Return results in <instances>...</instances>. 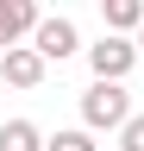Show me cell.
Masks as SVG:
<instances>
[{"mask_svg":"<svg viewBox=\"0 0 144 151\" xmlns=\"http://www.w3.org/2000/svg\"><path fill=\"white\" fill-rule=\"evenodd\" d=\"M138 50H144V25H138Z\"/></svg>","mask_w":144,"mask_h":151,"instance_id":"10","label":"cell"},{"mask_svg":"<svg viewBox=\"0 0 144 151\" xmlns=\"http://www.w3.org/2000/svg\"><path fill=\"white\" fill-rule=\"evenodd\" d=\"M132 63H138V44H125V32H106L100 44H88V69L94 76H132Z\"/></svg>","mask_w":144,"mask_h":151,"instance_id":"3","label":"cell"},{"mask_svg":"<svg viewBox=\"0 0 144 151\" xmlns=\"http://www.w3.org/2000/svg\"><path fill=\"white\" fill-rule=\"evenodd\" d=\"M44 63H50V57L38 44H6V50H0V82H6V88H38L44 82Z\"/></svg>","mask_w":144,"mask_h":151,"instance_id":"2","label":"cell"},{"mask_svg":"<svg viewBox=\"0 0 144 151\" xmlns=\"http://www.w3.org/2000/svg\"><path fill=\"white\" fill-rule=\"evenodd\" d=\"M44 151H100V145H94V126H75V132H57V139H44Z\"/></svg>","mask_w":144,"mask_h":151,"instance_id":"8","label":"cell"},{"mask_svg":"<svg viewBox=\"0 0 144 151\" xmlns=\"http://www.w3.org/2000/svg\"><path fill=\"white\" fill-rule=\"evenodd\" d=\"M119 151H144V113H132L119 126Z\"/></svg>","mask_w":144,"mask_h":151,"instance_id":"9","label":"cell"},{"mask_svg":"<svg viewBox=\"0 0 144 151\" xmlns=\"http://www.w3.org/2000/svg\"><path fill=\"white\" fill-rule=\"evenodd\" d=\"M100 19H106V32H138L144 25V0H100Z\"/></svg>","mask_w":144,"mask_h":151,"instance_id":"6","label":"cell"},{"mask_svg":"<svg viewBox=\"0 0 144 151\" xmlns=\"http://www.w3.org/2000/svg\"><path fill=\"white\" fill-rule=\"evenodd\" d=\"M0 151H44V132L31 120H6L0 126Z\"/></svg>","mask_w":144,"mask_h":151,"instance_id":"7","label":"cell"},{"mask_svg":"<svg viewBox=\"0 0 144 151\" xmlns=\"http://www.w3.org/2000/svg\"><path fill=\"white\" fill-rule=\"evenodd\" d=\"M31 44H38L50 63H63V57H75V50H82V32H75V19H38Z\"/></svg>","mask_w":144,"mask_h":151,"instance_id":"4","label":"cell"},{"mask_svg":"<svg viewBox=\"0 0 144 151\" xmlns=\"http://www.w3.org/2000/svg\"><path fill=\"white\" fill-rule=\"evenodd\" d=\"M38 32V0H0V50Z\"/></svg>","mask_w":144,"mask_h":151,"instance_id":"5","label":"cell"},{"mask_svg":"<svg viewBox=\"0 0 144 151\" xmlns=\"http://www.w3.org/2000/svg\"><path fill=\"white\" fill-rule=\"evenodd\" d=\"M125 120H132V94L119 88V76H94V88L82 94V126H94V132H119Z\"/></svg>","mask_w":144,"mask_h":151,"instance_id":"1","label":"cell"}]
</instances>
